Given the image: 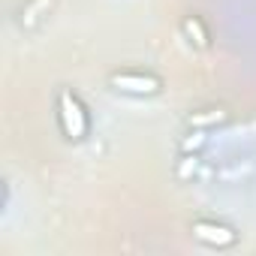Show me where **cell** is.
<instances>
[{
    "instance_id": "cell-1",
    "label": "cell",
    "mask_w": 256,
    "mask_h": 256,
    "mask_svg": "<svg viewBox=\"0 0 256 256\" xmlns=\"http://www.w3.org/2000/svg\"><path fill=\"white\" fill-rule=\"evenodd\" d=\"M54 112H58V124H60L64 139H70V142H84V139H88V133H90L88 108H84V102H82L70 88H60V90H58Z\"/></svg>"
},
{
    "instance_id": "cell-2",
    "label": "cell",
    "mask_w": 256,
    "mask_h": 256,
    "mask_svg": "<svg viewBox=\"0 0 256 256\" xmlns=\"http://www.w3.org/2000/svg\"><path fill=\"white\" fill-rule=\"evenodd\" d=\"M108 84L118 94L126 96H157L163 90V78L154 72H139V70H120L108 76Z\"/></svg>"
},
{
    "instance_id": "cell-3",
    "label": "cell",
    "mask_w": 256,
    "mask_h": 256,
    "mask_svg": "<svg viewBox=\"0 0 256 256\" xmlns=\"http://www.w3.org/2000/svg\"><path fill=\"white\" fill-rule=\"evenodd\" d=\"M190 232H193L196 241H202V244H208V247H217V250L232 247V244L238 241V232H235L232 226L220 223V220H193Z\"/></svg>"
},
{
    "instance_id": "cell-4",
    "label": "cell",
    "mask_w": 256,
    "mask_h": 256,
    "mask_svg": "<svg viewBox=\"0 0 256 256\" xmlns=\"http://www.w3.org/2000/svg\"><path fill=\"white\" fill-rule=\"evenodd\" d=\"M181 30H184V36L190 40V46H196V48H208V46H211L208 28L202 24L199 16H187V18L181 22Z\"/></svg>"
},
{
    "instance_id": "cell-5",
    "label": "cell",
    "mask_w": 256,
    "mask_h": 256,
    "mask_svg": "<svg viewBox=\"0 0 256 256\" xmlns=\"http://www.w3.org/2000/svg\"><path fill=\"white\" fill-rule=\"evenodd\" d=\"M223 120H226V112H223V108H205V112H193V114L187 118V124H190V126H199V130L217 126V124H223Z\"/></svg>"
},
{
    "instance_id": "cell-6",
    "label": "cell",
    "mask_w": 256,
    "mask_h": 256,
    "mask_svg": "<svg viewBox=\"0 0 256 256\" xmlns=\"http://www.w3.org/2000/svg\"><path fill=\"white\" fill-rule=\"evenodd\" d=\"M208 142V130H199V126H190V133L181 139V151L184 154H196L202 145Z\"/></svg>"
},
{
    "instance_id": "cell-7",
    "label": "cell",
    "mask_w": 256,
    "mask_h": 256,
    "mask_svg": "<svg viewBox=\"0 0 256 256\" xmlns=\"http://www.w3.org/2000/svg\"><path fill=\"white\" fill-rule=\"evenodd\" d=\"M199 163H202V160H199V154H184V157H181V163H178V178H184V181H187V178H193V175L199 172Z\"/></svg>"
},
{
    "instance_id": "cell-8",
    "label": "cell",
    "mask_w": 256,
    "mask_h": 256,
    "mask_svg": "<svg viewBox=\"0 0 256 256\" xmlns=\"http://www.w3.org/2000/svg\"><path fill=\"white\" fill-rule=\"evenodd\" d=\"M42 6H52V0H36V4H34V6H30V10H28V16H24V24H34V22H36V18H40V16H36V12H40V10H42Z\"/></svg>"
}]
</instances>
